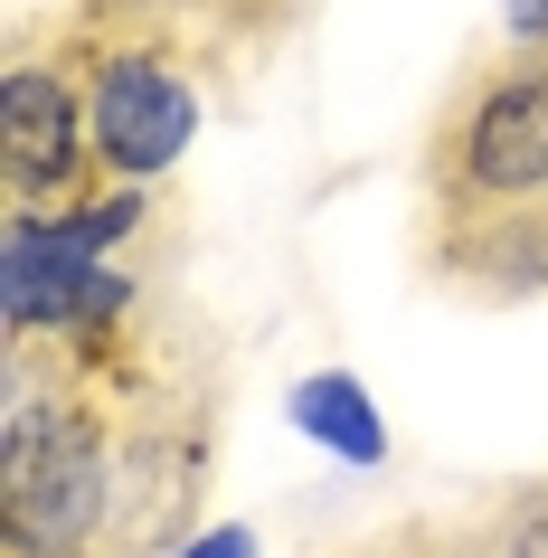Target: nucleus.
I'll return each mask as SVG.
<instances>
[{"mask_svg":"<svg viewBox=\"0 0 548 558\" xmlns=\"http://www.w3.org/2000/svg\"><path fill=\"white\" fill-rule=\"evenodd\" d=\"M426 275L463 303L548 294V58L463 66L426 133Z\"/></svg>","mask_w":548,"mask_h":558,"instance_id":"nucleus-1","label":"nucleus"},{"mask_svg":"<svg viewBox=\"0 0 548 558\" xmlns=\"http://www.w3.org/2000/svg\"><path fill=\"white\" fill-rule=\"evenodd\" d=\"M76 76H86L95 171L114 180V190H143V180H161L180 151H190V133H199V86H190V66H180L161 38L114 29Z\"/></svg>","mask_w":548,"mask_h":558,"instance_id":"nucleus-2","label":"nucleus"},{"mask_svg":"<svg viewBox=\"0 0 548 558\" xmlns=\"http://www.w3.org/2000/svg\"><path fill=\"white\" fill-rule=\"evenodd\" d=\"M86 171H95V123H86L76 58L20 48L0 76V190H10V208L66 218V208H86Z\"/></svg>","mask_w":548,"mask_h":558,"instance_id":"nucleus-3","label":"nucleus"},{"mask_svg":"<svg viewBox=\"0 0 548 558\" xmlns=\"http://www.w3.org/2000/svg\"><path fill=\"white\" fill-rule=\"evenodd\" d=\"M293 426H313L331 454H350V464H378L388 454V426H378V398L360 379H341V369H321V379L293 388Z\"/></svg>","mask_w":548,"mask_h":558,"instance_id":"nucleus-4","label":"nucleus"},{"mask_svg":"<svg viewBox=\"0 0 548 558\" xmlns=\"http://www.w3.org/2000/svg\"><path fill=\"white\" fill-rule=\"evenodd\" d=\"M190 558H256V539H246V530H218V539H199Z\"/></svg>","mask_w":548,"mask_h":558,"instance_id":"nucleus-5","label":"nucleus"}]
</instances>
